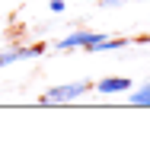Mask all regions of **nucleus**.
<instances>
[{"label": "nucleus", "instance_id": "nucleus-1", "mask_svg": "<svg viewBox=\"0 0 150 159\" xmlns=\"http://www.w3.org/2000/svg\"><path fill=\"white\" fill-rule=\"evenodd\" d=\"M93 89V83H86V80H77V83H64V86H51L42 92V105H58V102H74L80 96H86V92Z\"/></svg>", "mask_w": 150, "mask_h": 159}, {"label": "nucleus", "instance_id": "nucleus-4", "mask_svg": "<svg viewBox=\"0 0 150 159\" xmlns=\"http://www.w3.org/2000/svg\"><path fill=\"white\" fill-rule=\"evenodd\" d=\"M93 89H99L102 96H115V92L131 89V80H128V76H105V80H99Z\"/></svg>", "mask_w": 150, "mask_h": 159}, {"label": "nucleus", "instance_id": "nucleus-5", "mask_svg": "<svg viewBox=\"0 0 150 159\" xmlns=\"http://www.w3.org/2000/svg\"><path fill=\"white\" fill-rule=\"evenodd\" d=\"M121 48H128V38H105V35H99L86 51H121Z\"/></svg>", "mask_w": 150, "mask_h": 159}, {"label": "nucleus", "instance_id": "nucleus-3", "mask_svg": "<svg viewBox=\"0 0 150 159\" xmlns=\"http://www.w3.org/2000/svg\"><path fill=\"white\" fill-rule=\"evenodd\" d=\"M99 38V32H74V35H67V38H61L58 45V51H74V48H90L93 42Z\"/></svg>", "mask_w": 150, "mask_h": 159}, {"label": "nucleus", "instance_id": "nucleus-2", "mask_svg": "<svg viewBox=\"0 0 150 159\" xmlns=\"http://www.w3.org/2000/svg\"><path fill=\"white\" fill-rule=\"evenodd\" d=\"M45 48L42 45H32V48H10V51H0V67H10V64H16L22 57H42Z\"/></svg>", "mask_w": 150, "mask_h": 159}, {"label": "nucleus", "instance_id": "nucleus-6", "mask_svg": "<svg viewBox=\"0 0 150 159\" xmlns=\"http://www.w3.org/2000/svg\"><path fill=\"white\" fill-rule=\"evenodd\" d=\"M131 105H138V108H150V83L138 86L131 92Z\"/></svg>", "mask_w": 150, "mask_h": 159}, {"label": "nucleus", "instance_id": "nucleus-7", "mask_svg": "<svg viewBox=\"0 0 150 159\" xmlns=\"http://www.w3.org/2000/svg\"><path fill=\"white\" fill-rule=\"evenodd\" d=\"M48 10H51V13H64V0H51Z\"/></svg>", "mask_w": 150, "mask_h": 159}]
</instances>
